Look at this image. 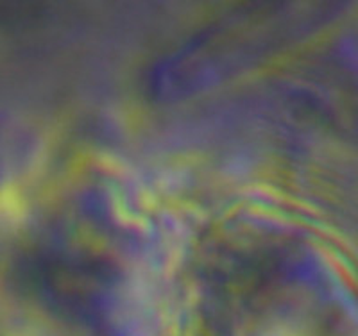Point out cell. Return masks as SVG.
Instances as JSON below:
<instances>
[{"mask_svg":"<svg viewBox=\"0 0 358 336\" xmlns=\"http://www.w3.org/2000/svg\"><path fill=\"white\" fill-rule=\"evenodd\" d=\"M297 4L267 2L235 9L210 22L151 66L147 95L179 102L204 94L280 54L301 25Z\"/></svg>","mask_w":358,"mask_h":336,"instance_id":"1","label":"cell"},{"mask_svg":"<svg viewBox=\"0 0 358 336\" xmlns=\"http://www.w3.org/2000/svg\"><path fill=\"white\" fill-rule=\"evenodd\" d=\"M31 284L52 309L83 319H113L131 288L117 256L62 227L34 254Z\"/></svg>","mask_w":358,"mask_h":336,"instance_id":"2","label":"cell"}]
</instances>
